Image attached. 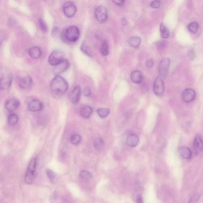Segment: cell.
<instances>
[{"label": "cell", "mask_w": 203, "mask_h": 203, "mask_svg": "<svg viewBox=\"0 0 203 203\" xmlns=\"http://www.w3.org/2000/svg\"><path fill=\"white\" fill-rule=\"evenodd\" d=\"M50 89L54 95L62 96L66 93L68 88V84L64 78L57 75L50 83Z\"/></svg>", "instance_id": "cell-1"}, {"label": "cell", "mask_w": 203, "mask_h": 203, "mask_svg": "<svg viewBox=\"0 0 203 203\" xmlns=\"http://www.w3.org/2000/svg\"><path fill=\"white\" fill-rule=\"evenodd\" d=\"M80 36L78 28L76 26H71L67 28L62 33V39L68 43H73L77 41Z\"/></svg>", "instance_id": "cell-2"}, {"label": "cell", "mask_w": 203, "mask_h": 203, "mask_svg": "<svg viewBox=\"0 0 203 203\" xmlns=\"http://www.w3.org/2000/svg\"><path fill=\"white\" fill-rule=\"evenodd\" d=\"M37 164V158H33L30 161L25 176L24 180L26 184H30L33 183L35 177Z\"/></svg>", "instance_id": "cell-3"}, {"label": "cell", "mask_w": 203, "mask_h": 203, "mask_svg": "<svg viewBox=\"0 0 203 203\" xmlns=\"http://www.w3.org/2000/svg\"><path fill=\"white\" fill-rule=\"evenodd\" d=\"M65 54L60 50L54 51L48 57V62L51 66H55L65 59Z\"/></svg>", "instance_id": "cell-4"}, {"label": "cell", "mask_w": 203, "mask_h": 203, "mask_svg": "<svg viewBox=\"0 0 203 203\" xmlns=\"http://www.w3.org/2000/svg\"><path fill=\"white\" fill-rule=\"evenodd\" d=\"M170 60L168 58H164L160 62L158 71L160 77L162 79L167 77L170 66Z\"/></svg>", "instance_id": "cell-5"}, {"label": "cell", "mask_w": 203, "mask_h": 203, "mask_svg": "<svg viewBox=\"0 0 203 203\" xmlns=\"http://www.w3.org/2000/svg\"><path fill=\"white\" fill-rule=\"evenodd\" d=\"M165 86L163 79L160 76H158L154 81L153 85L154 93L158 96H160L164 93Z\"/></svg>", "instance_id": "cell-6"}, {"label": "cell", "mask_w": 203, "mask_h": 203, "mask_svg": "<svg viewBox=\"0 0 203 203\" xmlns=\"http://www.w3.org/2000/svg\"><path fill=\"white\" fill-rule=\"evenodd\" d=\"M94 15L97 21L101 23L106 22L108 18L106 8L103 6H99L96 8Z\"/></svg>", "instance_id": "cell-7"}, {"label": "cell", "mask_w": 203, "mask_h": 203, "mask_svg": "<svg viewBox=\"0 0 203 203\" xmlns=\"http://www.w3.org/2000/svg\"><path fill=\"white\" fill-rule=\"evenodd\" d=\"M77 11L76 6L71 2H65L63 5V12L65 16L70 18L74 16Z\"/></svg>", "instance_id": "cell-8"}, {"label": "cell", "mask_w": 203, "mask_h": 203, "mask_svg": "<svg viewBox=\"0 0 203 203\" xmlns=\"http://www.w3.org/2000/svg\"><path fill=\"white\" fill-rule=\"evenodd\" d=\"M81 94V89L80 86L75 87L71 92L69 95V99L73 104H76L80 101Z\"/></svg>", "instance_id": "cell-9"}, {"label": "cell", "mask_w": 203, "mask_h": 203, "mask_svg": "<svg viewBox=\"0 0 203 203\" xmlns=\"http://www.w3.org/2000/svg\"><path fill=\"white\" fill-rule=\"evenodd\" d=\"M70 64L69 61L65 59L60 63L55 66L53 70L54 74L56 75V76L59 75L67 70Z\"/></svg>", "instance_id": "cell-10"}, {"label": "cell", "mask_w": 203, "mask_h": 203, "mask_svg": "<svg viewBox=\"0 0 203 203\" xmlns=\"http://www.w3.org/2000/svg\"><path fill=\"white\" fill-rule=\"evenodd\" d=\"M0 87L1 90L7 89L10 87L12 82V77L9 73H5L1 78Z\"/></svg>", "instance_id": "cell-11"}, {"label": "cell", "mask_w": 203, "mask_h": 203, "mask_svg": "<svg viewBox=\"0 0 203 203\" xmlns=\"http://www.w3.org/2000/svg\"><path fill=\"white\" fill-rule=\"evenodd\" d=\"M196 93L195 91L192 89H186L182 94V99L185 103H190L195 99Z\"/></svg>", "instance_id": "cell-12"}, {"label": "cell", "mask_w": 203, "mask_h": 203, "mask_svg": "<svg viewBox=\"0 0 203 203\" xmlns=\"http://www.w3.org/2000/svg\"><path fill=\"white\" fill-rule=\"evenodd\" d=\"M193 147L196 155L201 152L203 150V139L199 134L196 136L193 142Z\"/></svg>", "instance_id": "cell-13"}, {"label": "cell", "mask_w": 203, "mask_h": 203, "mask_svg": "<svg viewBox=\"0 0 203 203\" xmlns=\"http://www.w3.org/2000/svg\"><path fill=\"white\" fill-rule=\"evenodd\" d=\"M43 108V104L38 100H33L30 101L28 105V108L30 111L33 112H38Z\"/></svg>", "instance_id": "cell-14"}, {"label": "cell", "mask_w": 203, "mask_h": 203, "mask_svg": "<svg viewBox=\"0 0 203 203\" xmlns=\"http://www.w3.org/2000/svg\"><path fill=\"white\" fill-rule=\"evenodd\" d=\"M32 79L30 76H27L22 77L19 82V86L22 88L27 89L31 87L32 85Z\"/></svg>", "instance_id": "cell-15"}, {"label": "cell", "mask_w": 203, "mask_h": 203, "mask_svg": "<svg viewBox=\"0 0 203 203\" xmlns=\"http://www.w3.org/2000/svg\"><path fill=\"white\" fill-rule=\"evenodd\" d=\"M139 138L137 135L133 134L129 135L126 138V144L129 147H135L138 144Z\"/></svg>", "instance_id": "cell-16"}, {"label": "cell", "mask_w": 203, "mask_h": 203, "mask_svg": "<svg viewBox=\"0 0 203 203\" xmlns=\"http://www.w3.org/2000/svg\"><path fill=\"white\" fill-rule=\"evenodd\" d=\"M19 102L16 98H12L8 100L6 104V108L9 112H12L19 107Z\"/></svg>", "instance_id": "cell-17"}, {"label": "cell", "mask_w": 203, "mask_h": 203, "mask_svg": "<svg viewBox=\"0 0 203 203\" xmlns=\"http://www.w3.org/2000/svg\"><path fill=\"white\" fill-rule=\"evenodd\" d=\"M130 80L133 83L140 84L143 81V76L141 72L136 70L132 72L130 76Z\"/></svg>", "instance_id": "cell-18"}, {"label": "cell", "mask_w": 203, "mask_h": 203, "mask_svg": "<svg viewBox=\"0 0 203 203\" xmlns=\"http://www.w3.org/2000/svg\"><path fill=\"white\" fill-rule=\"evenodd\" d=\"M179 154L182 158L184 159H190L192 156L191 150L187 147H180L179 150Z\"/></svg>", "instance_id": "cell-19"}, {"label": "cell", "mask_w": 203, "mask_h": 203, "mask_svg": "<svg viewBox=\"0 0 203 203\" xmlns=\"http://www.w3.org/2000/svg\"><path fill=\"white\" fill-rule=\"evenodd\" d=\"M29 54L33 59H38L41 56V51L39 47H33L29 49Z\"/></svg>", "instance_id": "cell-20"}, {"label": "cell", "mask_w": 203, "mask_h": 203, "mask_svg": "<svg viewBox=\"0 0 203 203\" xmlns=\"http://www.w3.org/2000/svg\"><path fill=\"white\" fill-rule=\"evenodd\" d=\"M127 42L130 46L133 48H137L141 44V40L140 37L138 36H132L128 39Z\"/></svg>", "instance_id": "cell-21"}, {"label": "cell", "mask_w": 203, "mask_h": 203, "mask_svg": "<svg viewBox=\"0 0 203 203\" xmlns=\"http://www.w3.org/2000/svg\"><path fill=\"white\" fill-rule=\"evenodd\" d=\"M93 110L90 106H87L83 107L80 110V114L82 117L88 118L91 116Z\"/></svg>", "instance_id": "cell-22"}, {"label": "cell", "mask_w": 203, "mask_h": 203, "mask_svg": "<svg viewBox=\"0 0 203 203\" xmlns=\"http://www.w3.org/2000/svg\"><path fill=\"white\" fill-rule=\"evenodd\" d=\"M81 50L83 53L85 54L86 55L88 56L91 57L93 56L92 52L89 45L87 44L85 41H83L81 46Z\"/></svg>", "instance_id": "cell-23"}, {"label": "cell", "mask_w": 203, "mask_h": 203, "mask_svg": "<svg viewBox=\"0 0 203 203\" xmlns=\"http://www.w3.org/2000/svg\"><path fill=\"white\" fill-rule=\"evenodd\" d=\"M100 51L102 55L104 56H106L109 54V45L106 41H103L100 47Z\"/></svg>", "instance_id": "cell-24"}, {"label": "cell", "mask_w": 203, "mask_h": 203, "mask_svg": "<svg viewBox=\"0 0 203 203\" xmlns=\"http://www.w3.org/2000/svg\"><path fill=\"white\" fill-rule=\"evenodd\" d=\"M187 28L190 32L196 34L198 32L199 25L197 22H191L188 25Z\"/></svg>", "instance_id": "cell-25"}, {"label": "cell", "mask_w": 203, "mask_h": 203, "mask_svg": "<svg viewBox=\"0 0 203 203\" xmlns=\"http://www.w3.org/2000/svg\"><path fill=\"white\" fill-rule=\"evenodd\" d=\"M160 31L163 38L167 39L170 35L169 30L163 23H161L160 25Z\"/></svg>", "instance_id": "cell-26"}, {"label": "cell", "mask_w": 203, "mask_h": 203, "mask_svg": "<svg viewBox=\"0 0 203 203\" xmlns=\"http://www.w3.org/2000/svg\"><path fill=\"white\" fill-rule=\"evenodd\" d=\"M19 121L18 115L15 114H12L9 115L8 118V123L11 126H14Z\"/></svg>", "instance_id": "cell-27"}, {"label": "cell", "mask_w": 203, "mask_h": 203, "mask_svg": "<svg viewBox=\"0 0 203 203\" xmlns=\"http://www.w3.org/2000/svg\"><path fill=\"white\" fill-rule=\"evenodd\" d=\"M104 141L101 138H98L94 143V148L98 151H101L104 148Z\"/></svg>", "instance_id": "cell-28"}, {"label": "cell", "mask_w": 203, "mask_h": 203, "mask_svg": "<svg viewBox=\"0 0 203 203\" xmlns=\"http://www.w3.org/2000/svg\"><path fill=\"white\" fill-rule=\"evenodd\" d=\"M97 113L98 115L101 118H106L109 114L110 110L106 108H100L97 110Z\"/></svg>", "instance_id": "cell-29"}, {"label": "cell", "mask_w": 203, "mask_h": 203, "mask_svg": "<svg viewBox=\"0 0 203 203\" xmlns=\"http://www.w3.org/2000/svg\"><path fill=\"white\" fill-rule=\"evenodd\" d=\"M81 140V136L78 134H75L72 135L70 138V141L72 144L77 145L80 143Z\"/></svg>", "instance_id": "cell-30"}, {"label": "cell", "mask_w": 203, "mask_h": 203, "mask_svg": "<svg viewBox=\"0 0 203 203\" xmlns=\"http://www.w3.org/2000/svg\"><path fill=\"white\" fill-rule=\"evenodd\" d=\"M81 178L85 180H88L92 177L91 174L89 172L86 170L81 171L80 173Z\"/></svg>", "instance_id": "cell-31"}, {"label": "cell", "mask_w": 203, "mask_h": 203, "mask_svg": "<svg viewBox=\"0 0 203 203\" xmlns=\"http://www.w3.org/2000/svg\"><path fill=\"white\" fill-rule=\"evenodd\" d=\"M200 198H201V195H200L199 193H194V194L192 196L191 198H190L189 202L195 203L198 202V201L199 200Z\"/></svg>", "instance_id": "cell-32"}, {"label": "cell", "mask_w": 203, "mask_h": 203, "mask_svg": "<svg viewBox=\"0 0 203 203\" xmlns=\"http://www.w3.org/2000/svg\"><path fill=\"white\" fill-rule=\"evenodd\" d=\"M39 23L40 27L42 30L44 32H47L48 30V27L45 22L43 19H40L39 20Z\"/></svg>", "instance_id": "cell-33"}, {"label": "cell", "mask_w": 203, "mask_h": 203, "mask_svg": "<svg viewBox=\"0 0 203 203\" xmlns=\"http://www.w3.org/2000/svg\"><path fill=\"white\" fill-rule=\"evenodd\" d=\"M161 5V2L159 0H154L151 3V6L154 9H158L159 8Z\"/></svg>", "instance_id": "cell-34"}, {"label": "cell", "mask_w": 203, "mask_h": 203, "mask_svg": "<svg viewBox=\"0 0 203 203\" xmlns=\"http://www.w3.org/2000/svg\"><path fill=\"white\" fill-rule=\"evenodd\" d=\"M47 176L48 179L51 180H53L55 179L56 176V174L53 171L50 169H47Z\"/></svg>", "instance_id": "cell-35"}, {"label": "cell", "mask_w": 203, "mask_h": 203, "mask_svg": "<svg viewBox=\"0 0 203 203\" xmlns=\"http://www.w3.org/2000/svg\"><path fill=\"white\" fill-rule=\"evenodd\" d=\"M83 94L84 96L88 97L91 95V91L89 87H87L84 89L83 92Z\"/></svg>", "instance_id": "cell-36"}, {"label": "cell", "mask_w": 203, "mask_h": 203, "mask_svg": "<svg viewBox=\"0 0 203 203\" xmlns=\"http://www.w3.org/2000/svg\"><path fill=\"white\" fill-rule=\"evenodd\" d=\"M154 64V61L152 59L148 60L146 61V65L147 67L151 68Z\"/></svg>", "instance_id": "cell-37"}, {"label": "cell", "mask_w": 203, "mask_h": 203, "mask_svg": "<svg viewBox=\"0 0 203 203\" xmlns=\"http://www.w3.org/2000/svg\"><path fill=\"white\" fill-rule=\"evenodd\" d=\"M189 58L190 59H193L195 56V53L193 49H190L188 53Z\"/></svg>", "instance_id": "cell-38"}, {"label": "cell", "mask_w": 203, "mask_h": 203, "mask_svg": "<svg viewBox=\"0 0 203 203\" xmlns=\"http://www.w3.org/2000/svg\"><path fill=\"white\" fill-rule=\"evenodd\" d=\"M112 1L117 5L121 6L124 3L126 0H112Z\"/></svg>", "instance_id": "cell-39"}, {"label": "cell", "mask_w": 203, "mask_h": 203, "mask_svg": "<svg viewBox=\"0 0 203 203\" xmlns=\"http://www.w3.org/2000/svg\"><path fill=\"white\" fill-rule=\"evenodd\" d=\"M136 202L138 203H142L143 202V198L141 195H138L137 199H136Z\"/></svg>", "instance_id": "cell-40"}, {"label": "cell", "mask_w": 203, "mask_h": 203, "mask_svg": "<svg viewBox=\"0 0 203 203\" xmlns=\"http://www.w3.org/2000/svg\"><path fill=\"white\" fill-rule=\"evenodd\" d=\"M165 44L164 42H161L158 45V47L159 49H162L165 47Z\"/></svg>", "instance_id": "cell-41"}, {"label": "cell", "mask_w": 203, "mask_h": 203, "mask_svg": "<svg viewBox=\"0 0 203 203\" xmlns=\"http://www.w3.org/2000/svg\"><path fill=\"white\" fill-rule=\"evenodd\" d=\"M127 20H126V19H125V18H123V19H122V24L123 25V26H126V25L127 24Z\"/></svg>", "instance_id": "cell-42"}]
</instances>
